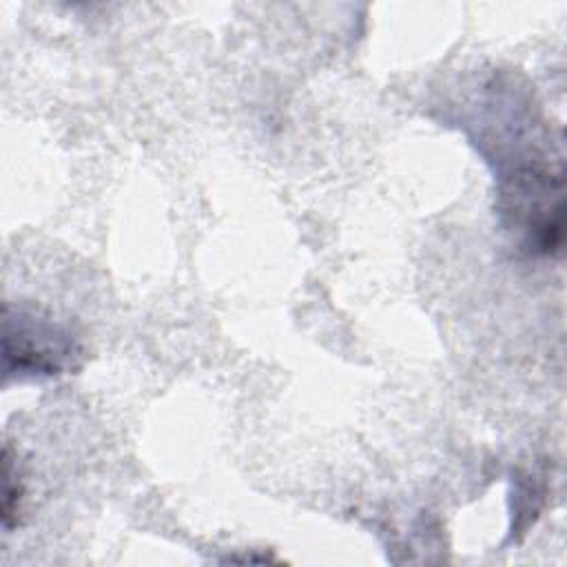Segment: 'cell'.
<instances>
[{"mask_svg":"<svg viewBox=\"0 0 567 567\" xmlns=\"http://www.w3.org/2000/svg\"><path fill=\"white\" fill-rule=\"evenodd\" d=\"M80 354L73 337L35 310L18 308L4 312V372L27 377H51L73 365Z\"/></svg>","mask_w":567,"mask_h":567,"instance_id":"6da1fadb","label":"cell"}]
</instances>
